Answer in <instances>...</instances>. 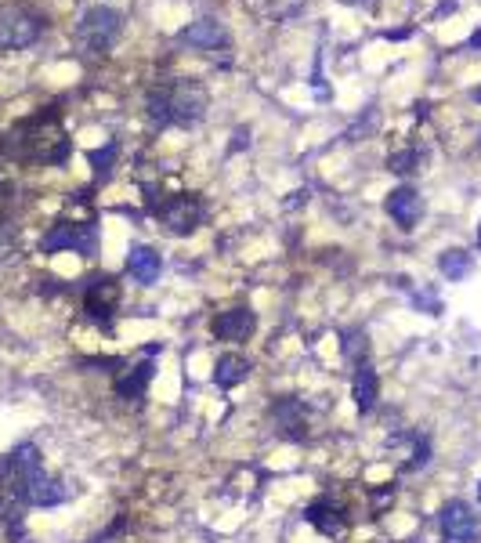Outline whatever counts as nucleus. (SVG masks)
<instances>
[{
    "mask_svg": "<svg viewBox=\"0 0 481 543\" xmlns=\"http://www.w3.org/2000/svg\"><path fill=\"white\" fill-rule=\"evenodd\" d=\"M304 4H308V0H268V11H272V19L286 22V19H297L304 11Z\"/></svg>",
    "mask_w": 481,
    "mask_h": 543,
    "instance_id": "obj_21",
    "label": "nucleus"
},
{
    "mask_svg": "<svg viewBox=\"0 0 481 543\" xmlns=\"http://www.w3.org/2000/svg\"><path fill=\"white\" fill-rule=\"evenodd\" d=\"M275 424L283 428L286 439H293V442L308 439V417H304V406L297 399L275 402Z\"/></svg>",
    "mask_w": 481,
    "mask_h": 543,
    "instance_id": "obj_16",
    "label": "nucleus"
},
{
    "mask_svg": "<svg viewBox=\"0 0 481 543\" xmlns=\"http://www.w3.org/2000/svg\"><path fill=\"white\" fill-rule=\"evenodd\" d=\"M8 254H11V236H8V229L0 225V261L8 258Z\"/></svg>",
    "mask_w": 481,
    "mask_h": 543,
    "instance_id": "obj_24",
    "label": "nucleus"
},
{
    "mask_svg": "<svg viewBox=\"0 0 481 543\" xmlns=\"http://www.w3.org/2000/svg\"><path fill=\"white\" fill-rule=\"evenodd\" d=\"M438 525H442V536L449 543H471L478 536V515L463 500H449L438 515Z\"/></svg>",
    "mask_w": 481,
    "mask_h": 543,
    "instance_id": "obj_10",
    "label": "nucleus"
},
{
    "mask_svg": "<svg viewBox=\"0 0 481 543\" xmlns=\"http://www.w3.org/2000/svg\"><path fill=\"white\" fill-rule=\"evenodd\" d=\"M181 48L203 51V55H221V51H232V33H228L225 22L217 19H196L178 33Z\"/></svg>",
    "mask_w": 481,
    "mask_h": 543,
    "instance_id": "obj_6",
    "label": "nucleus"
},
{
    "mask_svg": "<svg viewBox=\"0 0 481 543\" xmlns=\"http://www.w3.org/2000/svg\"><path fill=\"white\" fill-rule=\"evenodd\" d=\"M438 272H442L445 279L460 283V279H467L474 272V258L467 254V250H460V247L442 250V254H438Z\"/></svg>",
    "mask_w": 481,
    "mask_h": 543,
    "instance_id": "obj_19",
    "label": "nucleus"
},
{
    "mask_svg": "<svg viewBox=\"0 0 481 543\" xmlns=\"http://www.w3.org/2000/svg\"><path fill=\"white\" fill-rule=\"evenodd\" d=\"M478 500H481V482H478Z\"/></svg>",
    "mask_w": 481,
    "mask_h": 543,
    "instance_id": "obj_28",
    "label": "nucleus"
},
{
    "mask_svg": "<svg viewBox=\"0 0 481 543\" xmlns=\"http://www.w3.org/2000/svg\"><path fill=\"white\" fill-rule=\"evenodd\" d=\"M152 381V362H138V366H127V373L116 377V395L120 399H142L145 388Z\"/></svg>",
    "mask_w": 481,
    "mask_h": 543,
    "instance_id": "obj_18",
    "label": "nucleus"
},
{
    "mask_svg": "<svg viewBox=\"0 0 481 543\" xmlns=\"http://www.w3.org/2000/svg\"><path fill=\"white\" fill-rule=\"evenodd\" d=\"M304 518H308L322 536H340L344 529H348V515H344L333 500H315V504H308Z\"/></svg>",
    "mask_w": 481,
    "mask_h": 543,
    "instance_id": "obj_14",
    "label": "nucleus"
},
{
    "mask_svg": "<svg viewBox=\"0 0 481 543\" xmlns=\"http://www.w3.org/2000/svg\"><path fill=\"white\" fill-rule=\"evenodd\" d=\"M127 272L134 276V283L152 286L156 279H160V272H163V258L152 247L138 243V247H131V254H127Z\"/></svg>",
    "mask_w": 481,
    "mask_h": 543,
    "instance_id": "obj_13",
    "label": "nucleus"
},
{
    "mask_svg": "<svg viewBox=\"0 0 481 543\" xmlns=\"http://www.w3.org/2000/svg\"><path fill=\"white\" fill-rule=\"evenodd\" d=\"M22 496H26L29 504H37V507H55V504H62L66 500V486L58 482V478H48V475H33L26 482V489H22Z\"/></svg>",
    "mask_w": 481,
    "mask_h": 543,
    "instance_id": "obj_15",
    "label": "nucleus"
},
{
    "mask_svg": "<svg viewBox=\"0 0 481 543\" xmlns=\"http://www.w3.org/2000/svg\"><path fill=\"white\" fill-rule=\"evenodd\" d=\"M120 33H123V15L116 8H109V4L87 8L73 29L76 44H80L87 55H105V51L120 40Z\"/></svg>",
    "mask_w": 481,
    "mask_h": 543,
    "instance_id": "obj_4",
    "label": "nucleus"
},
{
    "mask_svg": "<svg viewBox=\"0 0 481 543\" xmlns=\"http://www.w3.org/2000/svg\"><path fill=\"white\" fill-rule=\"evenodd\" d=\"M478 247H481V221H478Z\"/></svg>",
    "mask_w": 481,
    "mask_h": 543,
    "instance_id": "obj_26",
    "label": "nucleus"
},
{
    "mask_svg": "<svg viewBox=\"0 0 481 543\" xmlns=\"http://www.w3.org/2000/svg\"><path fill=\"white\" fill-rule=\"evenodd\" d=\"M384 210L391 214V221H395L398 229H416V221L424 218V196L413 189V185H398V189L387 192L384 200Z\"/></svg>",
    "mask_w": 481,
    "mask_h": 543,
    "instance_id": "obj_9",
    "label": "nucleus"
},
{
    "mask_svg": "<svg viewBox=\"0 0 481 543\" xmlns=\"http://www.w3.org/2000/svg\"><path fill=\"white\" fill-rule=\"evenodd\" d=\"M344 4H366V0H344Z\"/></svg>",
    "mask_w": 481,
    "mask_h": 543,
    "instance_id": "obj_25",
    "label": "nucleus"
},
{
    "mask_svg": "<svg viewBox=\"0 0 481 543\" xmlns=\"http://www.w3.org/2000/svg\"><path fill=\"white\" fill-rule=\"evenodd\" d=\"M424 167V153H420V145H406V149H395V153L387 156V171L391 174H413Z\"/></svg>",
    "mask_w": 481,
    "mask_h": 543,
    "instance_id": "obj_20",
    "label": "nucleus"
},
{
    "mask_svg": "<svg viewBox=\"0 0 481 543\" xmlns=\"http://www.w3.org/2000/svg\"><path fill=\"white\" fill-rule=\"evenodd\" d=\"M48 29L44 11L33 4H0V51H26L33 48Z\"/></svg>",
    "mask_w": 481,
    "mask_h": 543,
    "instance_id": "obj_3",
    "label": "nucleus"
},
{
    "mask_svg": "<svg viewBox=\"0 0 481 543\" xmlns=\"http://www.w3.org/2000/svg\"><path fill=\"white\" fill-rule=\"evenodd\" d=\"M84 308H87V315H91L95 323L109 326V323H113L116 308H120V283H116L113 276L91 279V283H87V290H84Z\"/></svg>",
    "mask_w": 481,
    "mask_h": 543,
    "instance_id": "obj_8",
    "label": "nucleus"
},
{
    "mask_svg": "<svg viewBox=\"0 0 481 543\" xmlns=\"http://www.w3.org/2000/svg\"><path fill=\"white\" fill-rule=\"evenodd\" d=\"M257 330V312L254 308H228L214 319V337L217 341H232V344H243L250 341Z\"/></svg>",
    "mask_w": 481,
    "mask_h": 543,
    "instance_id": "obj_11",
    "label": "nucleus"
},
{
    "mask_svg": "<svg viewBox=\"0 0 481 543\" xmlns=\"http://www.w3.org/2000/svg\"><path fill=\"white\" fill-rule=\"evenodd\" d=\"M210 109L207 87L199 80H163L145 98V113H149L152 127H192L199 124Z\"/></svg>",
    "mask_w": 481,
    "mask_h": 543,
    "instance_id": "obj_2",
    "label": "nucleus"
},
{
    "mask_svg": "<svg viewBox=\"0 0 481 543\" xmlns=\"http://www.w3.org/2000/svg\"><path fill=\"white\" fill-rule=\"evenodd\" d=\"M95 247H98V232L95 225H87V221H58L55 229L44 236V254H58V250H76V254H84V258H95Z\"/></svg>",
    "mask_w": 481,
    "mask_h": 543,
    "instance_id": "obj_7",
    "label": "nucleus"
},
{
    "mask_svg": "<svg viewBox=\"0 0 481 543\" xmlns=\"http://www.w3.org/2000/svg\"><path fill=\"white\" fill-rule=\"evenodd\" d=\"M351 399H355V410L359 413H369L373 406H377L380 377L369 362H359V366H355V377H351Z\"/></svg>",
    "mask_w": 481,
    "mask_h": 543,
    "instance_id": "obj_12",
    "label": "nucleus"
},
{
    "mask_svg": "<svg viewBox=\"0 0 481 543\" xmlns=\"http://www.w3.org/2000/svg\"><path fill=\"white\" fill-rule=\"evenodd\" d=\"M4 156H15V160H37V163H66L73 145H69V134L62 127V116L55 109H40V113L26 116L19 124L4 134Z\"/></svg>",
    "mask_w": 481,
    "mask_h": 543,
    "instance_id": "obj_1",
    "label": "nucleus"
},
{
    "mask_svg": "<svg viewBox=\"0 0 481 543\" xmlns=\"http://www.w3.org/2000/svg\"><path fill=\"white\" fill-rule=\"evenodd\" d=\"M203 218H207V207H203V200L192 196V192L167 196V200L156 207V221H160L170 236H192V232L203 225Z\"/></svg>",
    "mask_w": 481,
    "mask_h": 543,
    "instance_id": "obj_5",
    "label": "nucleus"
},
{
    "mask_svg": "<svg viewBox=\"0 0 481 543\" xmlns=\"http://www.w3.org/2000/svg\"><path fill=\"white\" fill-rule=\"evenodd\" d=\"M250 359H243V355H221V359L214 362V384L217 388H236V384H243L246 377H250Z\"/></svg>",
    "mask_w": 481,
    "mask_h": 543,
    "instance_id": "obj_17",
    "label": "nucleus"
},
{
    "mask_svg": "<svg viewBox=\"0 0 481 543\" xmlns=\"http://www.w3.org/2000/svg\"><path fill=\"white\" fill-rule=\"evenodd\" d=\"M474 98H478V102H481V87H478V91H474Z\"/></svg>",
    "mask_w": 481,
    "mask_h": 543,
    "instance_id": "obj_27",
    "label": "nucleus"
},
{
    "mask_svg": "<svg viewBox=\"0 0 481 543\" xmlns=\"http://www.w3.org/2000/svg\"><path fill=\"white\" fill-rule=\"evenodd\" d=\"M427 453H431V446H427V442H420V439H416V449H413V460H409V471H413V467H420V464H427V460H431V457H427Z\"/></svg>",
    "mask_w": 481,
    "mask_h": 543,
    "instance_id": "obj_23",
    "label": "nucleus"
},
{
    "mask_svg": "<svg viewBox=\"0 0 481 543\" xmlns=\"http://www.w3.org/2000/svg\"><path fill=\"white\" fill-rule=\"evenodd\" d=\"M116 149H120V145H116V142H109V145H105V149H95V153H91V163H95V167H98V171H102V174H109V163H113Z\"/></svg>",
    "mask_w": 481,
    "mask_h": 543,
    "instance_id": "obj_22",
    "label": "nucleus"
}]
</instances>
